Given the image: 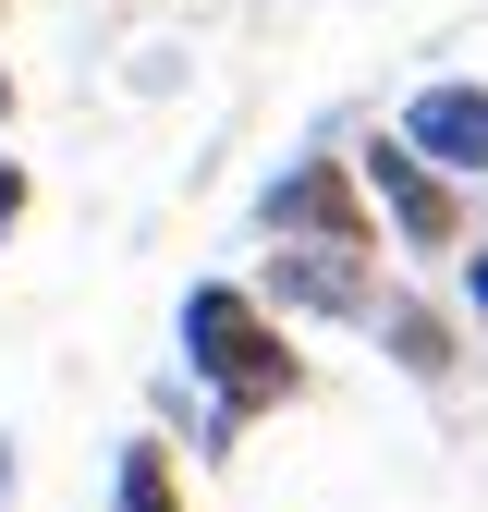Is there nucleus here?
Returning a JSON list of instances; mask_svg holds the SVG:
<instances>
[{"label":"nucleus","instance_id":"f257e3e1","mask_svg":"<svg viewBox=\"0 0 488 512\" xmlns=\"http://www.w3.org/2000/svg\"><path fill=\"white\" fill-rule=\"evenodd\" d=\"M171 354H183V391H196V439L232 464L257 415H293L305 403V342L244 293V281H183L171 305Z\"/></svg>","mask_w":488,"mask_h":512},{"label":"nucleus","instance_id":"f03ea898","mask_svg":"<svg viewBox=\"0 0 488 512\" xmlns=\"http://www.w3.org/2000/svg\"><path fill=\"white\" fill-rule=\"evenodd\" d=\"M354 147V183H366V220H379V244H403V256H464L476 244V208H464V183L452 171H427L391 122L379 135H342Z\"/></svg>","mask_w":488,"mask_h":512},{"label":"nucleus","instance_id":"7ed1b4c3","mask_svg":"<svg viewBox=\"0 0 488 512\" xmlns=\"http://www.w3.org/2000/svg\"><path fill=\"white\" fill-rule=\"evenodd\" d=\"M257 244H379V220H366V183H354V147H342V135H305V147L257 183Z\"/></svg>","mask_w":488,"mask_h":512},{"label":"nucleus","instance_id":"20e7f679","mask_svg":"<svg viewBox=\"0 0 488 512\" xmlns=\"http://www.w3.org/2000/svg\"><path fill=\"white\" fill-rule=\"evenodd\" d=\"M281 330H366L379 317V244H269V269L244 281Z\"/></svg>","mask_w":488,"mask_h":512},{"label":"nucleus","instance_id":"39448f33","mask_svg":"<svg viewBox=\"0 0 488 512\" xmlns=\"http://www.w3.org/2000/svg\"><path fill=\"white\" fill-rule=\"evenodd\" d=\"M391 135H403L427 171H452V183H488V86H476V74H427V86L391 110Z\"/></svg>","mask_w":488,"mask_h":512},{"label":"nucleus","instance_id":"423d86ee","mask_svg":"<svg viewBox=\"0 0 488 512\" xmlns=\"http://www.w3.org/2000/svg\"><path fill=\"white\" fill-rule=\"evenodd\" d=\"M366 330H379V354H391L403 378H427V391H440V378L464 366V330H452V317L427 305V293H379V317H366Z\"/></svg>","mask_w":488,"mask_h":512},{"label":"nucleus","instance_id":"0eeeda50","mask_svg":"<svg viewBox=\"0 0 488 512\" xmlns=\"http://www.w3.org/2000/svg\"><path fill=\"white\" fill-rule=\"evenodd\" d=\"M110 512H196V500H183V464H171V439H122V452H110Z\"/></svg>","mask_w":488,"mask_h":512},{"label":"nucleus","instance_id":"6e6552de","mask_svg":"<svg viewBox=\"0 0 488 512\" xmlns=\"http://www.w3.org/2000/svg\"><path fill=\"white\" fill-rule=\"evenodd\" d=\"M37 220V159H13V147H0V244H13Z\"/></svg>","mask_w":488,"mask_h":512},{"label":"nucleus","instance_id":"1a4fd4ad","mask_svg":"<svg viewBox=\"0 0 488 512\" xmlns=\"http://www.w3.org/2000/svg\"><path fill=\"white\" fill-rule=\"evenodd\" d=\"M452 269H464V317H476V330H488V220H476V244L452 256Z\"/></svg>","mask_w":488,"mask_h":512},{"label":"nucleus","instance_id":"9d476101","mask_svg":"<svg viewBox=\"0 0 488 512\" xmlns=\"http://www.w3.org/2000/svg\"><path fill=\"white\" fill-rule=\"evenodd\" d=\"M13 98H25V86H13V61H0V122H13Z\"/></svg>","mask_w":488,"mask_h":512},{"label":"nucleus","instance_id":"9b49d317","mask_svg":"<svg viewBox=\"0 0 488 512\" xmlns=\"http://www.w3.org/2000/svg\"><path fill=\"white\" fill-rule=\"evenodd\" d=\"M0 500H13V439H0Z\"/></svg>","mask_w":488,"mask_h":512}]
</instances>
